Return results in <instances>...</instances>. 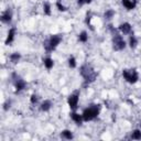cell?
Listing matches in <instances>:
<instances>
[{
  "instance_id": "cell-1",
  "label": "cell",
  "mask_w": 141,
  "mask_h": 141,
  "mask_svg": "<svg viewBox=\"0 0 141 141\" xmlns=\"http://www.w3.org/2000/svg\"><path fill=\"white\" fill-rule=\"evenodd\" d=\"M97 115H98V108H97V107H90V108H87L84 111L83 118H84V120L87 121V120H92V119L95 118Z\"/></svg>"
},
{
  "instance_id": "cell-2",
  "label": "cell",
  "mask_w": 141,
  "mask_h": 141,
  "mask_svg": "<svg viewBox=\"0 0 141 141\" xmlns=\"http://www.w3.org/2000/svg\"><path fill=\"white\" fill-rule=\"evenodd\" d=\"M124 77L128 81L129 83H136L137 79H138V74H137L134 71H131V72H129V71H124Z\"/></svg>"
},
{
  "instance_id": "cell-3",
  "label": "cell",
  "mask_w": 141,
  "mask_h": 141,
  "mask_svg": "<svg viewBox=\"0 0 141 141\" xmlns=\"http://www.w3.org/2000/svg\"><path fill=\"white\" fill-rule=\"evenodd\" d=\"M114 47L116 50H121L125 47V42L124 40L121 39V37H119V35H116L114 39Z\"/></svg>"
},
{
  "instance_id": "cell-4",
  "label": "cell",
  "mask_w": 141,
  "mask_h": 141,
  "mask_svg": "<svg viewBox=\"0 0 141 141\" xmlns=\"http://www.w3.org/2000/svg\"><path fill=\"white\" fill-rule=\"evenodd\" d=\"M77 103H78V96L77 95H73L68 98V105L72 109H75L77 107Z\"/></svg>"
},
{
  "instance_id": "cell-5",
  "label": "cell",
  "mask_w": 141,
  "mask_h": 141,
  "mask_svg": "<svg viewBox=\"0 0 141 141\" xmlns=\"http://www.w3.org/2000/svg\"><path fill=\"white\" fill-rule=\"evenodd\" d=\"M59 42H61V37H57V35H53L51 37V40H50V50L54 49Z\"/></svg>"
},
{
  "instance_id": "cell-6",
  "label": "cell",
  "mask_w": 141,
  "mask_h": 141,
  "mask_svg": "<svg viewBox=\"0 0 141 141\" xmlns=\"http://www.w3.org/2000/svg\"><path fill=\"white\" fill-rule=\"evenodd\" d=\"M122 3H124V6L127 8V9H134V6H136V2H132V1H130V0H122Z\"/></svg>"
},
{
  "instance_id": "cell-7",
  "label": "cell",
  "mask_w": 141,
  "mask_h": 141,
  "mask_svg": "<svg viewBox=\"0 0 141 141\" xmlns=\"http://www.w3.org/2000/svg\"><path fill=\"white\" fill-rule=\"evenodd\" d=\"M120 30H121L124 33H129L130 30H131V27H130L129 23H124V24L120 25Z\"/></svg>"
},
{
  "instance_id": "cell-8",
  "label": "cell",
  "mask_w": 141,
  "mask_h": 141,
  "mask_svg": "<svg viewBox=\"0 0 141 141\" xmlns=\"http://www.w3.org/2000/svg\"><path fill=\"white\" fill-rule=\"evenodd\" d=\"M15 29H11L9 31V34H8V39H7V41H6V44H9L10 42H12L13 37H15Z\"/></svg>"
},
{
  "instance_id": "cell-9",
  "label": "cell",
  "mask_w": 141,
  "mask_h": 141,
  "mask_svg": "<svg viewBox=\"0 0 141 141\" xmlns=\"http://www.w3.org/2000/svg\"><path fill=\"white\" fill-rule=\"evenodd\" d=\"M1 20H2L3 22H9L10 20H11V15H10L9 11H7V12H5V13H3L2 18H1Z\"/></svg>"
},
{
  "instance_id": "cell-10",
  "label": "cell",
  "mask_w": 141,
  "mask_h": 141,
  "mask_svg": "<svg viewBox=\"0 0 141 141\" xmlns=\"http://www.w3.org/2000/svg\"><path fill=\"white\" fill-rule=\"evenodd\" d=\"M72 118H73V120H74V121H76L77 124H81V121H82V117L79 116V115H77L76 112H73L72 114Z\"/></svg>"
},
{
  "instance_id": "cell-11",
  "label": "cell",
  "mask_w": 141,
  "mask_h": 141,
  "mask_svg": "<svg viewBox=\"0 0 141 141\" xmlns=\"http://www.w3.org/2000/svg\"><path fill=\"white\" fill-rule=\"evenodd\" d=\"M44 64H45V66H46L47 68H51V67L53 66V61L51 59H49V57H47V59H44Z\"/></svg>"
},
{
  "instance_id": "cell-12",
  "label": "cell",
  "mask_w": 141,
  "mask_h": 141,
  "mask_svg": "<svg viewBox=\"0 0 141 141\" xmlns=\"http://www.w3.org/2000/svg\"><path fill=\"white\" fill-rule=\"evenodd\" d=\"M50 105H51V103H50L49 100H46V102H44L42 104V107H41V108H42V110L46 111V110H49L50 109Z\"/></svg>"
},
{
  "instance_id": "cell-13",
  "label": "cell",
  "mask_w": 141,
  "mask_h": 141,
  "mask_svg": "<svg viewBox=\"0 0 141 141\" xmlns=\"http://www.w3.org/2000/svg\"><path fill=\"white\" fill-rule=\"evenodd\" d=\"M25 86V84H24V82H22V81H18L17 82V84H15V87H17V89L18 90H20V89H22L23 87Z\"/></svg>"
},
{
  "instance_id": "cell-14",
  "label": "cell",
  "mask_w": 141,
  "mask_h": 141,
  "mask_svg": "<svg viewBox=\"0 0 141 141\" xmlns=\"http://www.w3.org/2000/svg\"><path fill=\"white\" fill-rule=\"evenodd\" d=\"M79 40L82 41V42H86L87 41V33L86 32H82L81 35H79Z\"/></svg>"
},
{
  "instance_id": "cell-15",
  "label": "cell",
  "mask_w": 141,
  "mask_h": 141,
  "mask_svg": "<svg viewBox=\"0 0 141 141\" xmlns=\"http://www.w3.org/2000/svg\"><path fill=\"white\" fill-rule=\"evenodd\" d=\"M62 134H63V136H64L66 139H72V137H73V136H72V134H71V132H69L68 130H65V131H63V132H62Z\"/></svg>"
},
{
  "instance_id": "cell-16",
  "label": "cell",
  "mask_w": 141,
  "mask_h": 141,
  "mask_svg": "<svg viewBox=\"0 0 141 141\" xmlns=\"http://www.w3.org/2000/svg\"><path fill=\"white\" fill-rule=\"evenodd\" d=\"M132 138L134 139H141V132L139 131V130H136V131L134 132V134H132Z\"/></svg>"
},
{
  "instance_id": "cell-17",
  "label": "cell",
  "mask_w": 141,
  "mask_h": 141,
  "mask_svg": "<svg viewBox=\"0 0 141 141\" xmlns=\"http://www.w3.org/2000/svg\"><path fill=\"white\" fill-rule=\"evenodd\" d=\"M20 59V55L19 54H17V53H15V54H12L11 55V61H12V62H18V59Z\"/></svg>"
},
{
  "instance_id": "cell-18",
  "label": "cell",
  "mask_w": 141,
  "mask_h": 141,
  "mask_svg": "<svg viewBox=\"0 0 141 141\" xmlns=\"http://www.w3.org/2000/svg\"><path fill=\"white\" fill-rule=\"evenodd\" d=\"M136 45H137V40L134 39V37H130V46H131V47H134Z\"/></svg>"
},
{
  "instance_id": "cell-19",
  "label": "cell",
  "mask_w": 141,
  "mask_h": 141,
  "mask_svg": "<svg viewBox=\"0 0 141 141\" xmlns=\"http://www.w3.org/2000/svg\"><path fill=\"white\" fill-rule=\"evenodd\" d=\"M68 63H69V66H71V67H75V66H76V63H75V59H73V57H72V59H69Z\"/></svg>"
},
{
  "instance_id": "cell-20",
  "label": "cell",
  "mask_w": 141,
  "mask_h": 141,
  "mask_svg": "<svg viewBox=\"0 0 141 141\" xmlns=\"http://www.w3.org/2000/svg\"><path fill=\"white\" fill-rule=\"evenodd\" d=\"M44 11H45V13H46V15H51V11H50V6L47 5V3H45V6H44Z\"/></svg>"
},
{
  "instance_id": "cell-21",
  "label": "cell",
  "mask_w": 141,
  "mask_h": 141,
  "mask_svg": "<svg viewBox=\"0 0 141 141\" xmlns=\"http://www.w3.org/2000/svg\"><path fill=\"white\" fill-rule=\"evenodd\" d=\"M112 15H114V11H111V10H110V11H107V12L105 13V17H106V18H108V19H109V18L111 17Z\"/></svg>"
},
{
  "instance_id": "cell-22",
  "label": "cell",
  "mask_w": 141,
  "mask_h": 141,
  "mask_svg": "<svg viewBox=\"0 0 141 141\" xmlns=\"http://www.w3.org/2000/svg\"><path fill=\"white\" fill-rule=\"evenodd\" d=\"M57 7H59V9L61 10V11H65V10H66L64 7H63V6H61V3H59V2H57Z\"/></svg>"
},
{
  "instance_id": "cell-23",
  "label": "cell",
  "mask_w": 141,
  "mask_h": 141,
  "mask_svg": "<svg viewBox=\"0 0 141 141\" xmlns=\"http://www.w3.org/2000/svg\"><path fill=\"white\" fill-rule=\"evenodd\" d=\"M37 96H35V95H33V96L31 97V102H32V103H37Z\"/></svg>"
},
{
  "instance_id": "cell-24",
  "label": "cell",
  "mask_w": 141,
  "mask_h": 141,
  "mask_svg": "<svg viewBox=\"0 0 141 141\" xmlns=\"http://www.w3.org/2000/svg\"><path fill=\"white\" fill-rule=\"evenodd\" d=\"M84 2H85V0H78V3H79V5H83Z\"/></svg>"
},
{
  "instance_id": "cell-25",
  "label": "cell",
  "mask_w": 141,
  "mask_h": 141,
  "mask_svg": "<svg viewBox=\"0 0 141 141\" xmlns=\"http://www.w3.org/2000/svg\"><path fill=\"white\" fill-rule=\"evenodd\" d=\"M85 2H90V0H85Z\"/></svg>"
}]
</instances>
